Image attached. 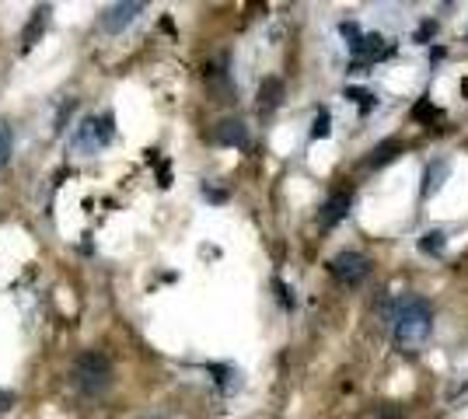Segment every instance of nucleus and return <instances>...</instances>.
Here are the masks:
<instances>
[{
    "label": "nucleus",
    "mask_w": 468,
    "mask_h": 419,
    "mask_svg": "<svg viewBox=\"0 0 468 419\" xmlns=\"http://www.w3.org/2000/svg\"><path fill=\"white\" fill-rule=\"evenodd\" d=\"M430 304L427 301H416V297H409V301H402L399 311H395V318H392V325H395V346L399 350H416L427 335H430Z\"/></svg>",
    "instance_id": "nucleus-1"
},
{
    "label": "nucleus",
    "mask_w": 468,
    "mask_h": 419,
    "mask_svg": "<svg viewBox=\"0 0 468 419\" xmlns=\"http://www.w3.org/2000/svg\"><path fill=\"white\" fill-rule=\"evenodd\" d=\"M112 385V363L108 356L98 353V350H88L84 356H77L73 363V388L81 395H101Z\"/></svg>",
    "instance_id": "nucleus-2"
},
{
    "label": "nucleus",
    "mask_w": 468,
    "mask_h": 419,
    "mask_svg": "<svg viewBox=\"0 0 468 419\" xmlns=\"http://www.w3.org/2000/svg\"><path fill=\"white\" fill-rule=\"evenodd\" d=\"M116 136V126H112V116L105 112V116H88L81 126H77V136H73V143L81 147V151H88V154H95L98 147H105L108 140Z\"/></svg>",
    "instance_id": "nucleus-3"
},
{
    "label": "nucleus",
    "mask_w": 468,
    "mask_h": 419,
    "mask_svg": "<svg viewBox=\"0 0 468 419\" xmlns=\"http://www.w3.org/2000/svg\"><path fill=\"white\" fill-rule=\"evenodd\" d=\"M329 273H332L342 287H357V283L367 280L370 262L360 256V252H339V256L329 262Z\"/></svg>",
    "instance_id": "nucleus-4"
},
{
    "label": "nucleus",
    "mask_w": 468,
    "mask_h": 419,
    "mask_svg": "<svg viewBox=\"0 0 468 419\" xmlns=\"http://www.w3.org/2000/svg\"><path fill=\"white\" fill-rule=\"evenodd\" d=\"M140 14H143V4H112L101 14V29L108 35H119L123 29H130Z\"/></svg>",
    "instance_id": "nucleus-5"
},
{
    "label": "nucleus",
    "mask_w": 468,
    "mask_h": 419,
    "mask_svg": "<svg viewBox=\"0 0 468 419\" xmlns=\"http://www.w3.org/2000/svg\"><path fill=\"white\" fill-rule=\"evenodd\" d=\"M350 53L357 56V66H364V64H370V60H377V56H385L388 46H385L381 35H360V39L350 46Z\"/></svg>",
    "instance_id": "nucleus-6"
},
{
    "label": "nucleus",
    "mask_w": 468,
    "mask_h": 419,
    "mask_svg": "<svg viewBox=\"0 0 468 419\" xmlns=\"http://www.w3.org/2000/svg\"><path fill=\"white\" fill-rule=\"evenodd\" d=\"M213 140L224 143V147H245L248 143V129L241 119H224L220 126L213 129Z\"/></svg>",
    "instance_id": "nucleus-7"
},
{
    "label": "nucleus",
    "mask_w": 468,
    "mask_h": 419,
    "mask_svg": "<svg viewBox=\"0 0 468 419\" xmlns=\"http://www.w3.org/2000/svg\"><path fill=\"white\" fill-rule=\"evenodd\" d=\"M46 21H49V7L42 4V7L32 11V18H29V25H25V32H21V49H25V53L39 42V35L46 32Z\"/></svg>",
    "instance_id": "nucleus-8"
},
{
    "label": "nucleus",
    "mask_w": 468,
    "mask_h": 419,
    "mask_svg": "<svg viewBox=\"0 0 468 419\" xmlns=\"http://www.w3.org/2000/svg\"><path fill=\"white\" fill-rule=\"evenodd\" d=\"M346 213H350V193L329 196V203L322 206V227H335Z\"/></svg>",
    "instance_id": "nucleus-9"
},
{
    "label": "nucleus",
    "mask_w": 468,
    "mask_h": 419,
    "mask_svg": "<svg viewBox=\"0 0 468 419\" xmlns=\"http://www.w3.org/2000/svg\"><path fill=\"white\" fill-rule=\"evenodd\" d=\"M447 175H451V161H447V158L427 164V175H423V196H434V189L444 186V178H447Z\"/></svg>",
    "instance_id": "nucleus-10"
},
{
    "label": "nucleus",
    "mask_w": 468,
    "mask_h": 419,
    "mask_svg": "<svg viewBox=\"0 0 468 419\" xmlns=\"http://www.w3.org/2000/svg\"><path fill=\"white\" fill-rule=\"evenodd\" d=\"M402 154V143L399 140H385V143H377L374 151H370L367 158V168H381V164H392L395 158Z\"/></svg>",
    "instance_id": "nucleus-11"
},
{
    "label": "nucleus",
    "mask_w": 468,
    "mask_h": 419,
    "mask_svg": "<svg viewBox=\"0 0 468 419\" xmlns=\"http://www.w3.org/2000/svg\"><path fill=\"white\" fill-rule=\"evenodd\" d=\"M280 101H283V81L280 77H266L259 84V105L263 108H276Z\"/></svg>",
    "instance_id": "nucleus-12"
},
{
    "label": "nucleus",
    "mask_w": 468,
    "mask_h": 419,
    "mask_svg": "<svg viewBox=\"0 0 468 419\" xmlns=\"http://www.w3.org/2000/svg\"><path fill=\"white\" fill-rule=\"evenodd\" d=\"M444 248H447V234H444L440 227H437V231H427V234L419 238V252H423V256H440Z\"/></svg>",
    "instance_id": "nucleus-13"
},
{
    "label": "nucleus",
    "mask_w": 468,
    "mask_h": 419,
    "mask_svg": "<svg viewBox=\"0 0 468 419\" xmlns=\"http://www.w3.org/2000/svg\"><path fill=\"white\" fill-rule=\"evenodd\" d=\"M11 151H14V129H11L7 119H0V171L11 161Z\"/></svg>",
    "instance_id": "nucleus-14"
},
{
    "label": "nucleus",
    "mask_w": 468,
    "mask_h": 419,
    "mask_svg": "<svg viewBox=\"0 0 468 419\" xmlns=\"http://www.w3.org/2000/svg\"><path fill=\"white\" fill-rule=\"evenodd\" d=\"M210 374H217V381H220V388L224 391H231L238 381H231V378H238V370L234 367H220V363H210Z\"/></svg>",
    "instance_id": "nucleus-15"
},
{
    "label": "nucleus",
    "mask_w": 468,
    "mask_h": 419,
    "mask_svg": "<svg viewBox=\"0 0 468 419\" xmlns=\"http://www.w3.org/2000/svg\"><path fill=\"white\" fill-rule=\"evenodd\" d=\"M329 133H332V116H329V112L322 108V112L315 116V126H311V136H315V140H322V136H329Z\"/></svg>",
    "instance_id": "nucleus-16"
},
{
    "label": "nucleus",
    "mask_w": 468,
    "mask_h": 419,
    "mask_svg": "<svg viewBox=\"0 0 468 419\" xmlns=\"http://www.w3.org/2000/svg\"><path fill=\"white\" fill-rule=\"evenodd\" d=\"M346 98H350V101H357L364 112H370V108H374V95H367L364 88H346Z\"/></svg>",
    "instance_id": "nucleus-17"
},
{
    "label": "nucleus",
    "mask_w": 468,
    "mask_h": 419,
    "mask_svg": "<svg viewBox=\"0 0 468 419\" xmlns=\"http://www.w3.org/2000/svg\"><path fill=\"white\" fill-rule=\"evenodd\" d=\"M437 116H440V112H437L430 101H419V105L412 108V119H416V123H434Z\"/></svg>",
    "instance_id": "nucleus-18"
},
{
    "label": "nucleus",
    "mask_w": 468,
    "mask_h": 419,
    "mask_svg": "<svg viewBox=\"0 0 468 419\" xmlns=\"http://www.w3.org/2000/svg\"><path fill=\"white\" fill-rule=\"evenodd\" d=\"M434 35H437V21H434V18H427V21H423V25L416 29V35H412V39H416L419 46H427V42H430Z\"/></svg>",
    "instance_id": "nucleus-19"
},
{
    "label": "nucleus",
    "mask_w": 468,
    "mask_h": 419,
    "mask_svg": "<svg viewBox=\"0 0 468 419\" xmlns=\"http://www.w3.org/2000/svg\"><path fill=\"white\" fill-rule=\"evenodd\" d=\"M276 293H280L283 308H294V297H290V291H287V283H280V280H276Z\"/></svg>",
    "instance_id": "nucleus-20"
},
{
    "label": "nucleus",
    "mask_w": 468,
    "mask_h": 419,
    "mask_svg": "<svg viewBox=\"0 0 468 419\" xmlns=\"http://www.w3.org/2000/svg\"><path fill=\"white\" fill-rule=\"evenodd\" d=\"M203 196H206V199H213V203H224V199H228V193H220V189H210V186H203Z\"/></svg>",
    "instance_id": "nucleus-21"
},
{
    "label": "nucleus",
    "mask_w": 468,
    "mask_h": 419,
    "mask_svg": "<svg viewBox=\"0 0 468 419\" xmlns=\"http://www.w3.org/2000/svg\"><path fill=\"white\" fill-rule=\"evenodd\" d=\"M377 419H402V413L395 405H385V409H377Z\"/></svg>",
    "instance_id": "nucleus-22"
},
{
    "label": "nucleus",
    "mask_w": 468,
    "mask_h": 419,
    "mask_svg": "<svg viewBox=\"0 0 468 419\" xmlns=\"http://www.w3.org/2000/svg\"><path fill=\"white\" fill-rule=\"evenodd\" d=\"M7 405H11V395H4V391H0V409H7Z\"/></svg>",
    "instance_id": "nucleus-23"
},
{
    "label": "nucleus",
    "mask_w": 468,
    "mask_h": 419,
    "mask_svg": "<svg viewBox=\"0 0 468 419\" xmlns=\"http://www.w3.org/2000/svg\"><path fill=\"white\" fill-rule=\"evenodd\" d=\"M462 91H465V95H468V81H462Z\"/></svg>",
    "instance_id": "nucleus-24"
},
{
    "label": "nucleus",
    "mask_w": 468,
    "mask_h": 419,
    "mask_svg": "<svg viewBox=\"0 0 468 419\" xmlns=\"http://www.w3.org/2000/svg\"><path fill=\"white\" fill-rule=\"evenodd\" d=\"M147 419H168V416H161V413H158V416H147Z\"/></svg>",
    "instance_id": "nucleus-25"
}]
</instances>
